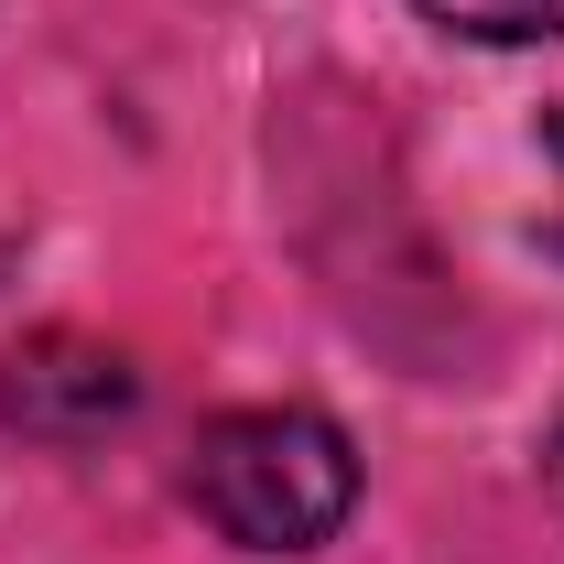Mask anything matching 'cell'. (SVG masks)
Returning a JSON list of instances; mask_svg holds the SVG:
<instances>
[{
    "instance_id": "6da1fadb",
    "label": "cell",
    "mask_w": 564,
    "mask_h": 564,
    "mask_svg": "<svg viewBox=\"0 0 564 564\" xmlns=\"http://www.w3.org/2000/svg\"><path fill=\"white\" fill-rule=\"evenodd\" d=\"M185 489H196V510H207L239 554H304V543H326V532L348 521L358 456H348V434L326 413H304V402H250V413H217L207 434H196Z\"/></svg>"
},
{
    "instance_id": "7a4b0ae2",
    "label": "cell",
    "mask_w": 564,
    "mask_h": 564,
    "mask_svg": "<svg viewBox=\"0 0 564 564\" xmlns=\"http://www.w3.org/2000/svg\"><path fill=\"white\" fill-rule=\"evenodd\" d=\"M0 413L33 423V434H98V423L131 413V369L87 337H33L0 369Z\"/></svg>"
},
{
    "instance_id": "3957f363",
    "label": "cell",
    "mask_w": 564,
    "mask_h": 564,
    "mask_svg": "<svg viewBox=\"0 0 564 564\" xmlns=\"http://www.w3.org/2000/svg\"><path fill=\"white\" fill-rule=\"evenodd\" d=\"M445 33H478V44H543L564 33V0H423Z\"/></svg>"
},
{
    "instance_id": "277c9868",
    "label": "cell",
    "mask_w": 564,
    "mask_h": 564,
    "mask_svg": "<svg viewBox=\"0 0 564 564\" xmlns=\"http://www.w3.org/2000/svg\"><path fill=\"white\" fill-rule=\"evenodd\" d=\"M543 478H554V510H564V423H554V445H543Z\"/></svg>"
}]
</instances>
